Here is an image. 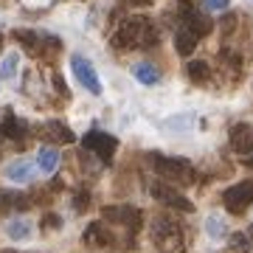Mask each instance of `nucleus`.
<instances>
[{
	"label": "nucleus",
	"mask_w": 253,
	"mask_h": 253,
	"mask_svg": "<svg viewBox=\"0 0 253 253\" xmlns=\"http://www.w3.org/2000/svg\"><path fill=\"white\" fill-rule=\"evenodd\" d=\"M180 6L183 9H194V0H180Z\"/></svg>",
	"instance_id": "30"
},
{
	"label": "nucleus",
	"mask_w": 253,
	"mask_h": 253,
	"mask_svg": "<svg viewBox=\"0 0 253 253\" xmlns=\"http://www.w3.org/2000/svg\"><path fill=\"white\" fill-rule=\"evenodd\" d=\"M54 87H56V93H62V96H68V87H65V79L59 76V73H54Z\"/></svg>",
	"instance_id": "28"
},
{
	"label": "nucleus",
	"mask_w": 253,
	"mask_h": 253,
	"mask_svg": "<svg viewBox=\"0 0 253 253\" xmlns=\"http://www.w3.org/2000/svg\"><path fill=\"white\" fill-rule=\"evenodd\" d=\"M59 225H62V219L56 217V214H45L42 217V228H48V231H56Z\"/></svg>",
	"instance_id": "26"
},
{
	"label": "nucleus",
	"mask_w": 253,
	"mask_h": 253,
	"mask_svg": "<svg viewBox=\"0 0 253 253\" xmlns=\"http://www.w3.org/2000/svg\"><path fill=\"white\" fill-rule=\"evenodd\" d=\"M17 62H20V54L17 51H9V54L3 56V62H0V79H14L17 76Z\"/></svg>",
	"instance_id": "22"
},
{
	"label": "nucleus",
	"mask_w": 253,
	"mask_h": 253,
	"mask_svg": "<svg viewBox=\"0 0 253 253\" xmlns=\"http://www.w3.org/2000/svg\"><path fill=\"white\" fill-rule=\"evenodd\" d=\"M183 28L189 31L191 37H208L211 34V28H214V23L203 14V11L197 9H183Z\"/></svg>",
	"instance_id": "9"
},
{
	"label": "nucleus",
	"mask_w": 253,
	"mask_h": 253,
	"mask_svg": "<svg viewBox=\"0 0 253 253\" xmlns=\"http://www.w3.org/2000/svg\"><path fill=\"white\" fill-rule=\"evenodd\" d=\"M26 129H28L26 121H20L14 113H6L3 124H0V135L11 138V141H23V138H26Z\"/></svg>",
	"instance_id": "14"
},
{
	"label": "nucleus",
	"mask_w": 253,
	"mask_h": 253,
	"mask_svg": "<svg viewBox=\"0 0 253 253\" xmlns=\"http://www.w3.org/2000/svg\"><path fill=\"white\" fill-rule=\"evenodd\" d=\"M31 206V200L26 197V194H11V191H0V208H17V211H23V208Z\"/></svg>",
	"instance_id": "20"
},
{
	"label": "nucleus",
	"mask_w": 253,
	"mask_h": 253,
	"mask_svg": "<svg viewBox=\"0 0 253 253\" xmlns=\"http://www.w3.org/2000/svg\"><path fill=\"white\" fill-rule=\"evenodd\" d=\"M222 203H225V208L231 211V214H245V211L253 206V180L236 183V186L225 189Z\"/></svg>",
	"instance_id": "5"
},
{
	"label": "nucleus",
	"mask_w": 253,
	"mask_h": 253,
	"mask_svg": "<svg viewBox=\"0 0 253 253\" xmlns=\"http://www.w3.org/2000/svg\"><path fill=\"white\" fill-rule=\"evenodd\" d=\"M101 217H104V222H121L129 231L141 228V211L132 206H104L101 208Z\"/></svg>",
	"instance_id": "8"
},
{
	"label": "nucleus",
	"mask_w": 253,
	"mask_h": 253,
	"mask_svg": "<svg viewBox=\"0 0 253 253\" xmlns=\"http://www.w3.org/2000/svg\"><path fill=\"white\" fill-rule=\"evenodd\" d=\"M132 76H135L138 82H144V84H155V82L161 79V73H158V68L149 62H138L132 65Z\"/></svg>",
	"instance_id": "18"
},
{
	"label": "nucleus",
	"mask_w": 253,
	"mask_h": 253,
	"mask_svg": "<svg viewBox=\"0 0 253 253\" xmlns=\"http://www.w3.org/2000/svg\"><path fill=\"white\" fill-rule=\"evenodd\" d=\"M206 231H208V236H214V239H225L228 225L217 217V214H211V217L206 219Z\"/></svg>",
	"instance_id": "23"
},
{
	"label": "nucleus",
	"mask_w": 253,
	"mask_h": 253,
	"mask_svg": "<svg viewBox=\"0 0 253 253\" xmlns=\"http://www.w3.org/2000/svg\"><path fill=\"white\" fill-rule=\"evenodd\" d=\"M248 239H253V228H251V231H248Z\"/></svg>",
	"instance_id": "32"
},
{
	"label": "nucleus",
	"mask_w": 253,
	"mask_h": 253,
	"mask_svg": "<svg viewBox=\"0 0 253 253\" xmlns=\"http://www.w3.org/2000/svg\"><path fill=\"white\" fill-rule=\"evenodd\" d=\"M158 42V28L152 26L149 17H126L118 23L116 34H113V45L118 51H129V48H152Z\"/></svg>",
	"instance_id": "1"
},
{
	"label": "nucleus",
	"mask_w": 253,
	"mask_h": 253,
	"mask_svg": "<svg viewBox=\"0 0 253 253\" xmlns=\"http://www.w3.org/2000/svg\"><path fill=\"white\" fill-rule=\"evenodd\" d=\"M82 146L96 155L101 163H113V155L118 149V138H113L110 132H101V129H90L87 135L82 138Z\"/></svg>",
	"instance_id": "4"
},
{
	"label": "nucleus",
	"mask_w": 253,
	"mask_h": 253,
	"mask_svg": "<svg viewBox=\"0 0 253 253\" xmlns=\"http://www.w3.org/2000/svg\"><path fill=\"white\" fill-rule=\"evenodd\" d=\"M14 40L23 42V51H26L28 56H42V34L28 31V28H17V31H14Z\"/></svg>",
	"instance_id": "13"
},
{
	"label": "nucleus",
	"mask_w": 253,
	"mask_h": 253,
	"mask_svg": "<svg viewBox=\"0 0 253 253\" xmlns=\"http://www.w3.org/2000/svg\"><path fill=\"white\" fill-rule=\"evenodd\" d=\"M245 163H248V166H251V169H253V158H245Z\"/></svg>",
	"instance_id": "31"
},
{
	"label": "nucleus",
	"mask_w": 253,
	"mask_h": 253,
	"mask_svg": "<svg viewBox=\"0 0 253 253\" xmlns=\"http://www.w3.org/2000/svg\"><path fill=\"white\" fill-rule=\"evenodd\" d=\"M45 132H48V138H51V141H56V144H71V141H73L71 126L62 124V121H48Z\"/></svg>",
	"instance_id": "17"
},
{
	"label": "nucleus",
	"mask_w": 253,
	"mask_h": 253,
	"mask_svg": "<svg viewBox=\"0 0 253 253\" xmlns=\"http://www.w3.org/2000/svg\"><path fill=\"white\" fill-rule=\"evenodd\" d=\"M149 191H152L155 200H161L163 206L177 208V211H183V214H191V211H194V203L186 200L180 191H174L169 183H152V189H149Z\"/></svg>",
	"instance_id": "7"
},
{
	"label": "nucleus",
	"mask_w": 253,
	"mask_h": 253,
	"mask_svg": "<svg viewBox=\"0 0 253 253\" xmlns=\"http://www.w3.org/2000/svg\"><path fill=\"white\" fill-rule=\"evenodd\" d=\"M189 79L194 82V84H206L208 79H211V65L208 62H189Z\"/></svg>",
	"instance_id": "21"
},
{
	"label": "nucleus",
	"mask_w": 253,
	"mask_h": 253,
	"mask_svg": "<svg viewBox=\"0 0 253 253\" xmlns=\"http://www.w3.org/2000/svg\"><path fill=\"white\" fill-rule=\"evenodd\" d=\"M129 6H152V0H126Z\"/></svg>",
	"instance_id": "29"
},
{
	"label": "nucleus",
	"mask_w": 253,
	"mask_h": 253,
	"mask_svg": "<svg viewBox=\"0 0 253 253\" xmlns=\"http://www.w3.org/2000/svg\"><path fill=\"white\" fill-rule=\"evenodd\" d=\"M3 253H14V251H3Z\"/></svg>",
	"instance_id": "33"
},
{
	"label": "nucleus",
	"mask_w": 253,
	"mask_h": 253,
	"mask_svg": "<svg viewBox=\"0 0 253 253\" xmlns=\"http://www.w3.org/2000/svg\"><path fill=\"white\" fill-rule=\"evenodd\" d=\"M174 48H177V54L180 56H189L194 48H197V37H191L186 28H180L177 34H174Z\"/></svg>",
	"instance_id": "19"
},
{
	"label": "nucleus",
	"mask_w": 253,
	"mask_h": 253,
	"mask_svg": "<svg viewBox=\"0 0 253 253\" xmlns=\"http://www.w3.org/2000/svg\"><path fill=\"white\" fill-rule=\"evenodd\" d=\"M231 248H234L236 253H248L251 251V239H248V234H234L231 236Z\"/></svg>",
	"instance_id": "24"
},
{
	"label": "nucleus",
	"mask_w": 253,
	"mask_h": 253,
	"mask_svg": "<svg viewBox=\"0 0 253 253\" xmlns=\"http://www.w3.org/2000/svg\"><path fill=\"white\" fill-rule=\"evenodd\" d=\"M203 6L208 11H222V9H228V0H203Z\"/></svg>",
	"instance_id": "27"
},
{
	"label": "nucleus",
	"mask_w": 253,
	"mask_h": 253,
	"mask_svg": "<svg viewBox=\"0 0 253 253\" xmlns=\"http://www.w3.org/2000/svg\"><path fill=\"white\" fill-rule=\"evenodd\" d=\"M6 234H9V239H14V242H23V239H31L34 225H31L26 217H14V219L6 222Z\"/></svg>",
	"instance_id": "15"
},
{
	"label": "nucleus",
	"mask_w": 253,
	"mask_h": 253,
	"mask_svg": "<svg viewBox=\"0 0 253 253\" xmlns=\"http://www.w3.org/2000/svg\"><path fill=\"white\" fill-rule=\"evenodd\" d=\"M37 166L45 174H54L56 166H59V149H56V146H42V149L37 152Z\"/></svg>",
	"instance_id": "16"
},
{
	"label": "nucleus",
	"mask_w": 253,
	"mask_h": 253,
	"mask_svg": "<svg viewBox=\"0 0 253 253\" xmlns=\"http://www.w3.org/2000/svg\"><path fill=\"white\" fill-rule=\"evenodd\" d=\"M113 242H116V236L107 231L104 222H90L84 228V245H90V248H110Z\"/></svg>",
	"instance_id": "12"
},
{
	"label": "nucleus",
	"mask_w": 253,
	"mask_h": 253,
	"mask_svg": "<svg viewBox=\"0 0 253 253\" xmlns=\"http://www.w3.org/2000/svg\"><path fill=\"white\" fill-rule=\"evenodd\" d=\"M231 146L239 155H253V126L251 124H236L231 129Z\"/></svg>",
	"instance_id": "10"
},
{
	"label": "nucleus",
	"mask_w": 253,
	"mask_h": 253,
	"mask_svg": "<svg viewBox=\"0 0 253 253\" xmlns=\"http://www.w3.org/2000/svg\"><path fill=\"white\" fill-rule=\"evenodd\" d=\"M71 68H73V76L82 82V87H87V90L93 93V96H101V79L99 73H96V68H93L84 56H71Z\"/></svg>",
	"instance_id": "6"
},
{
	"label": "nucleus",
	"mask_w": 253,
	"mask_h": 253,
	"mask_svg": "<svg viewBox=\"0 0 253 253\" xmlns=\"http://www.w3.org/2000/svg\"><path fill=\"white\" fill-rule=\"evenodd\" d=\"M34 172H37V163L26 161V158H17L6 166V177L11 183H31L34 180Z\"/></svg>",
	"instance_id": "11"
},
{
	"label": "nucleus",
	"mask_w": 253,
	"mask_h": 253,
	"mask_svg": "<svg viewBox=\"0 0 253 253\" xmlns=\"http://www.w3.org/2000/svg\"><path fill=\"white\" fill-rule=\"evenodd\" d=\"M87 206H90V191H76V197H73V208H76V211H87Z\"/></svg>",
	"instance_id": "25"
},
{
	"label": "nucleus",
	"mask_w": 253,
	"mask_h": 253,
	"mask_svg": "<svg viewBox=\"0 0 253 253\" xmlns=\"http://www.w3.org/2000/svg\"><path fill=\"white\" fill-rule=\"evenodd\" d=\"M152 169L158 172V177H163L166 183H180V186L194 183V166H191L189 161H180V158L152 155Z\"/></svg>",
	"instance_id": "2"
},
{
	"label": "nucleus",
	"mask_w": 253,
	"mask_h": 253,
	"mask_svg": "<svg viewBox=\"0 0 253 253\" xmlns=\"http://www.w3.org/2000/svg\"><path fill=\"white\" fill-rule=\"evenodd\" d=\"M152 236H155V245L161 253H183L186 251V239H183V228L172 219H155V228H152Z\"/></svg>",
	"instance_id": "3"
}]
</instances>
